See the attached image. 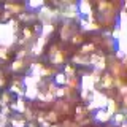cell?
Wrapping results in <instances>:
<instances>
[{"label": "cell", "mask_w": 127, "mask_h": 127, "mask_svg": "<svg viewBox=\"0 0 127 127\" xmlns=\"http://www.w3.org/2000/svg\"><path fill=\"white\" fill-rule=\"evenodd\" d=\"M45 43H46V38L40 37V38H38V41L35 43L33 46H32V54H33V56H40V54H41V51H43V46H45Z\"/></svg>", "instance_id": "7a4b0ae2"}, {"label": "cell", "mask_w": 127, "mask_h": 127, "mask_svg": "<svg viewBox=\"0 0 127 127\" xmlns=\"http://www.w3.org/2000/svg\"><path fill=\"white\" fill-rule=\"evenodd\" d=\"M22 33H24V37H26V40H24V41H27V40H30V38H32V30H30L27 26L22 29Z\"/></svg>", "instance_id": "30bf717a"}, {"label": "cell", "mask_w": 127, "mask_h": 127, "mask_svg": "<svg viewBox=\"0 0 127 127\" xmlns=\"http://www.w3.org/2000/svg\"><path fill=\"white\" fill-rule=\"evenodd\" d=\"M78 13H81L83 16H89V14H92L91 13V3H87V2H79L78 5Z\"/></svg>", "instance_id": "3957f363"}, {"label": "cell", "mask_w": 127, "mask_h": 127, "mask_svg": "<svg viewBox=\"0 0 127 127\" xmlns=\"http://www.w3.org/2000/svg\"><path fill=\"white\" fill-rule=\"evenodd\" d=\"M124 119H126L124 113H122V111H119V113H116V114H114L113 124H114V126H119V124H122V122H124Z\"/></svg>", "instance_id": "8992f818"}, {"label": "cell", "mask_w": 127, "mask_h": 127, "mask_svg": "<svg viewBox=\"0 0 127 127\" xmlns=\"http://www.w3.org/2000/svg\"><path fill=\"white\" fill-rule=\"evenodd\" d=\"M43 5H45V3H43L41 0H40V2H29V3H27V6H29V8H40V6H43Z\"/></svg>", "instance_id": "8fae6325"}, {"label": "cell", "mask_w": 127, "mask_h": 127, "mask_svg": "<svg viewBox=\"0 0 127 127\" xmlns=\"http://www.w3.org/2000/svg\"><path fill=\"white\" fill-rule=\"evenodd\" d=\"M22 67H24V62H22V61H14L13 64H11L10 68L13 70V71H18V70H21Z\"/></svg>", "instance_id": "ba28073f"}, {"label": "cell", "mask_w": 127, "mask_h": 127, "mask_svg": "<svg viewBox=\"0 0 127 127\" xmlns=\"http://www.w3.org/2000/svg\"><path fill=\"white\" fill-rule=\"evenodd\" d=\"M0 105H3V106H6V103L10 102V92H3L2 94V98H0Z\"/></svg>", "instance_id": "9c48e42d"}, {"label": "cell", "mask_w": 127, "mask_h": 127, "mask_svg": "<svg viewBox=\"0 0 127 127\" xmlns=\"http://www.w3.org/2000/svg\"><path fill=\"white\" fill-rule=\"evenodd\" d=\"M54 32V26L51 22H45L41 26V30H40V37H43V38H46L49 33H53Z\"/></svg>", "instance_id": "277c9868"}, {"label": "cell", "mask_w": 127, "mask_h": 127, "mask_svg": "<svg viewBox=\"0 0 127 127\" xmlns=\"http://www.w3.org/2000/svg\"><path fill=\"white\" fill-rule=\"evenodd\" d=\"M45 119H46V122L48 121H49V122L57 121V113H56V111H49L48 114H45Z\"/></svg>", "instance_id": "52a82bcc"}, {"label": "cell", "mask_w": 127, "mask_h": 127, "mask_svg": "<svg viewBox=\"0 0 127 127\" xmlns=\"http://www.w3.org/2000/svg\"><path fill=\"white\" fill-rule=\"evenodd\" d=\"M49 127H59V126H49Z\"/></svg>", "instance_id": "9a60e30c"}, {"label": "cell", "mask_w": 127, "mask_h": 127, "mask_svg": "<svg viewBox=\"0 0 127 127\" xmlns=\"http://www.w3.org/2000/svg\"><path fill=\"white\" fill-rule=\"evenodd\" d=\"M94 118H95V121H98V122H106V121L111 119V114L105 108H100V110H95Z\"/></svg>", "instance_id": "6da1fadb"}, {"label": "cell", "mask_w": 127, "mask_h": 127, "mask_svg": "<svg viewBox=\"0 0 127 127\" xmlns=\"http://www.w3.org/2000/svg\"><path fill=\"white\" fill-rule=\"evenodd\" d=\"M2 16H3V18H2V19H3V21H8V19H10V18H11V14H10V13H8V11H3V14H2Z\"/></svg>", "instance_id": "4fadbf2b"}, {"label": "cell", "mask_w": 127, "mask_h": 127, "mask_svg": "<svg viewBox=\"0 0 127 127\" xmlns=\"http://www.w3.org/2000/svg\"><path fill=\"white\" fill-rule=\"evenodd\" d=\"M71 61H73L75 64H79V65H89V57H87V56L78 54V56H73Z\"/></svg>", "instance_id": "5b68a950"}, {"label": "cell", "mask_w": 127, "mask_h": 127, "mask_svg": "<svg viewBox=\"0 0 127 127\" xmlns=\"http://www.w3.org/2000/svg\"><path fill=\"white\" fill-rule=\"evenodd\" d=\"M71 41H73V45H79V43H83V37L81 35H73Z\"/></svg>", "instance_id": "7c38bea8"}, {"label": "cell", "mask_w": 127, "mask_h": 127, "mask_svg": "<svg viewBox=\"0 0 127 127\" xmlns=\"http://www.w3.org/2000/svg\"><path fill=\"white\" fill-rule=\"evenodd\" d=\"M29 127H35V126H33V124H29Z\"/></svg>", "instance_id": "5bb4252c"}]
</instances>
